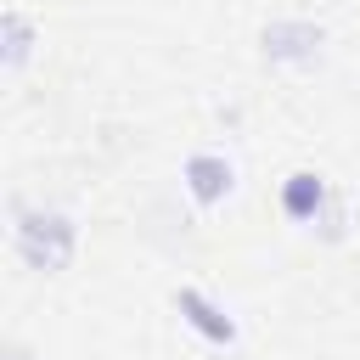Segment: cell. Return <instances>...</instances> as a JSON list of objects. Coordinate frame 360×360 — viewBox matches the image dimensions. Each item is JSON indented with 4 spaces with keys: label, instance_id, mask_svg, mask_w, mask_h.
<instances>
[{
    "label": "cell",
    "instance_id": "1",
    "mask_svg": "<svg viewBox=\"0 0 360 360\" xmlns=\"http://www.w3.org/2000/svg\"><path fill=\"white\" fill-rule=\"evenodd\" d=\"M11 253L34 276H62L79 259V214H68L56 202L11 197Z\"/></svg>",
    "mask_w": 360,
    "mask_h": 360
},
{
    "label": "cell",
    "instance_id": "2",
    "mask_svg": "<svg viewBox=\"0 0 360 360\" xmlns=\"http://www.w3.org/2000/svg\"><path fill=\"white\" fill-rule=\"evenodd\" d=\"M259 56H264L270 68L304 73V68H315V62L326 56V28H321L315 17H270V22L259 28Z\"/></svg>",
    "mask_w": 360,
    "mask_h": 360
},
{
    "label": "cell",
    "instance_id": "3",
    "mask_svg": "<svg viewBox=\"0 0 360 360\" xmlns=\"http://www.w3.org/2000/svg\"><path fill=\"white\" fill-rule=\"evenodd\" d=\"M169 304H174V315L202 338V343H214V349H231L236 338H242V326H236V315L219 304V298H208L202 287H191V281H180L174 292H169Z\"/></svg>",
    "mask_w": 360,
    "mask_h": 360
},
{
    "label": "cell",
    "instance_id": "4",
    "mask_svg": "<svg viewBox=\"0 0 360 360\" xmlns=\"http://www.w3.org/2000/svg\"><path fill=\"white\" fill-rule=\"evenodd\" d=\"M180 186H186V197H191L197 208H219V202L236 191V163H231L225 152H191V158L180 163Z\"/></svg>",
    "mask_w": 360,
    "mask_h": 360
},
{
    "label": "cell",
    "instance_id": "5",
    "mask_svg": "<svg viewBox=\"0 0 360 360\" xmlns=\"http://www.w3.org/2000/svg\"><path fill=\"white\" fill-rule=\"evenodd\" d=\"M332 180L321 174V169H292L287 180H281V191H276V208L292 219V225H321V214L332 208Z\"/></svg>",
    "mask_w": 360,
    "mask_h": 360
},
{
    "label": "cell",
    "instance_id": "6",
    "mask_svg": "<svg viewBox=\"0 0 360 360\" xmlns=\"http://www.w3.org/2000/svg\"><path fill=\"white\" fill-rule=\"evenodd\" d=\"M34 45H39L34 17H28V11H17V6H6V17H0V73H6V79H17V73L34 62Z\"/></svg>",
    "mask_w": 360,
    "mask_h": 360
},
{
    "label": "cell",
    "instance_id": "7",
    "mask_svg": "<svg viewBox=\"0 0 360 360\" xmlns=\"http://www.w3.org/2000/svg\"><path fill=\"white\" fill-rule=\"evenodd\" d=\"M315 231H321V242H343L349 236V197H332V208L321 214Z\"/></svg>",
    "mask_w": 360,
    "mask_h": 360
},
{
    "label": "cell",
    "instance_id": "8",
    "mask_svg": "<svg viewBox=\"0 0 360 360\" xmlns=\"http://www.w3.org/2000/svg\"><path fill=\"white\" fill-rule=\"evenodd\" d=\"M0 360H39V354H34V349H28V343H17V338H11V343H6V349H0Z\"/></svg>",
    "mask_w": 360,
    "mask_h": 360
}]
</instances>
